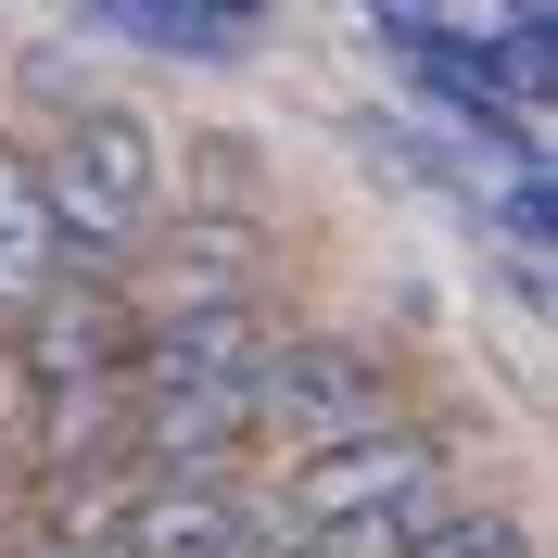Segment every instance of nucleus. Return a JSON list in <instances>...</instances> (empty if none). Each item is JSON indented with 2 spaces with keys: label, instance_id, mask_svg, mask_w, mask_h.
Returning <instances> with one entry per match:
<instances>
[{
  "label": "nucleus",
  "instance_id": "obj_1",
  "mask_svg": "<svg viewBox=\"0 0 558 558\" xmlns=\"http://www.w3.org/2000/svg\"><path fill=\"white\" fill-rule=\"evenodd\" d=\"M26 166L51 204V242H64V279H128L166 216V128L140 102H64V128Z\"/></svg>",
  "mask_w": 558,
  "mask_h": 558
},
{
  "label": "nucleus",
  "instance_id": "obj_2",
  "mask_svg": "<svg viewBox=\"0 0 558 558\" xmlns=\"http://www.w3.org/2000/svg\"><path fill=\"white\" fill-rule=\"evenodd\" d=\"M381 418H407V393H393V355L368 343V330H267V355H254L242 381V432L254 457H317V445H355V432H381Z\"/></svg>",
  "mask_w": 558,
  "mask_h": 558
},
{
  "label": "nucleus",
  "instance_id": "obj_3",
  "mask_svg": "<svg viewBox=\"0 0 558 558\" xmlns=\"http://www.w3.org/2000/svg\"><path fill=\"white\" fill-rule=\"evenodd\" d=\"M279 508H292V533H418L432 508H457V457L445 432H418V418H381V432H355V445H317L279 470Z\"/></svg>",
  "mask_w": 558,
  "mask_h": 558
},
{
  "label": "nucleus",
  "instance_id": "obj_4",
  "mask_svg": "<svg viewBox=\"0 0 558 558\" xmlns=\"http://www.w3.org/2000/svg\"><path fill=\"white\" fill-rule=\"evenodd\" d=\"M128 279H51L26 317H13V368L26 393H102L128 381Z\"/></svg>",
  "mask_w": 558,
  "mask_h": 558
},
{
  "label": "nucleus",
  "instance_id": "obj_5",
  "mask_svg": "<svg viewBox=\"0 0 558 558\" xmlns=\"http://www.w3.org/2000/svg\"><path fill=\"white\" fill-rule=\"evenodd\" d=\"M242 508V470H128V508H114L102 558H204Z\"/></svg>",
  "mask_w": 558,
  "mask_h": 558
},
{
  "label": "nucleus",
  "instance_id": "obj_6",
  "mask_svg": "<svg viewBox=\"0 0 558 558\" xmlns=\"http://www.w3.org/2000/svg\"><path fill=\"white\" fill-rule=\"evenodd\" d=\"M76 13L140 38V51H166V64H242L254 26H267V0H76Z\"/></svg>",
  "mask_w": 558,
  "mask_h": 558
},
{
  "label": "nucleus",
  "instance_id": "obj_7",
  "mask_svg": "<svg viewBox=\"0 0 558 558\" xmlns=\"http://www.w3.org/2000/svg\"><path fill=\"white\" fill-rule=\"evenodd\" d=\"M64 279V242H51V204H38V166L26 140H0V330Z\"/></svg>",
  "mask_w": 558,
  "mask_h": 558
},
{
  "label": "nucleus",
  "instance_id": "obj_8",
  "mask_svg": "<svg viewBox=\"0 0 558 558\" xmlns=\"http://www.w3.org/2000/svg\"><path fill=\"white\" fill-rule=\"evenodd\" d=\"M393 558H546V546H533V521H521V508H483V495H457V508H432V521H418Z\"/></svg>",
  "mask_w": 558,
  "mask_h": 558
},
{
  "label": "nucleus",
  "instance_id": "obj_9",
  "mask_svg": "<svg viewBox=\"0 0 558 558\" xmlns=\"http://www.w3.org/2000/svg\"><path fill=\"white\" fill-rule=\"evenodd\" d=\"M204 558H305V533H292V508H279L267 483H242V508H229V533H216Z\"/></svg>",
  "mask_w": 558,
  "mask_h": 558
},
{
  "label": "nucleus",
  "instance_id": "obj_10",
  "mask_svg": "<svg viewBox=\"0 0 558 558\" xmlns=\"http://www.w3.org/2000/svg\"><path fill=\"white\" fill-rule=\"evenodd\" d=\"M13 558H89V546H51V533H13Z\"/></svg>",
  "mask_w": 558,
  "mask_h": 558
},
{
  "label": "nucleus",
  "instance_id": "obj_11",
  "mask_svg": "<svg viewBox=\"0 0 558 558\" xmlns=\"http://www.w3.org/2000/svg\"><path fill=\"white\" fill-rule=\"evenodd\" d=\"M381 13H445V0H381Z\"/></svg>",
  "mask_w": 558,
  "mask_h": 558
}]
</instances>
